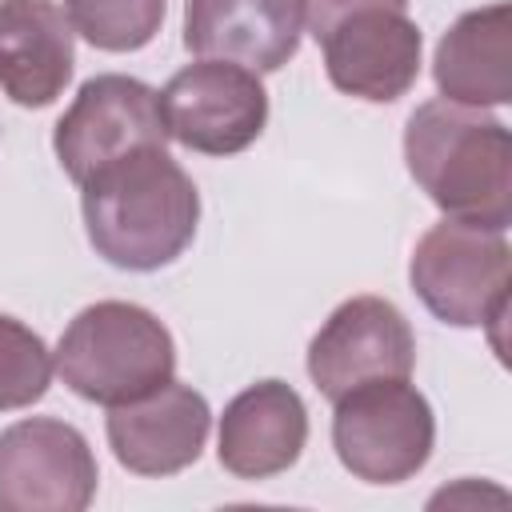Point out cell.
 <instances>
[{
	"mask_svg": "<svg viewBox=\"0 0 512 512\" xmlns=\"http://www.w3.org/2000/svg\"><path fill=\"white\" fill-rule=\"evenodd\" d=\"M76 36L100 52H136L156 40L164 0H60Z\"/></svg>",
	"mask_w": 512,
	"mask_h": 512,
	"instance_id": "16",
	"label": "cell"
},
{
	"mask_svg": "<svg viewBox=\"0 0 512 512\" xmlns=\"http://www.w3.org/2000/svg\"><path fill=\"white\" fill-rule=\"evenodd\" d=\"M164 144L168 128L160 116V92L124 72L84 80L52 132V152L76 188L120 156Z\"/></svg>",
	"mask_w": 512,
	"mask_h": 512,
	"instance_id": "6",
	"label": "cell"
},
{
	"mask_svg": "<svg viewBox=\"0 0 512 512\" xmlns=\"http://www.w3.org/2000/svg\"><path fill=\"white\" fill-rule=\"evenodd\" d=\"M364 8H404L408 12V0H304V24L320 40L336 20L364 12Z\"/></svg>",
	"mask_w": 512,
	"mask_h": 512,
	"instance_id": "18",
	"label": "cell"
},
{
	"mask_svg": "<svg viewBox=\"0 0 512 512\" xmlns=\"http://www.w3.org/2000/svg\"><path fill=\"white\" fill-rule=\"evenodd\" d=\"M320 48L332 88L368 104L408 96L424 64V36L404 8L352 12L320 36Z\"/></svg>",
	"mask_w": 512,
	"mask_h": 512,
	"instance_id": "10",
	"label": "cell"
},
{
	"mask_svg": "<svg viewBox=\"0 0 512 512\" xmlns=\"http://www.w3.org/2000/svg\"><path fill=\"white\" fill-rule=\"evenodd\" d=\"M332 448L344 472L364 484L412 480L436 444V416L408 380H372L332 400Z\"/></svg>",
	"mask_w": 512,
	"mask_h": 512,
	"instance_id": "5",
	"label": "cell"
},
{
	"mask_svg": "<svg viewBox=\"0 0 512 512\" xmlns=\"http://www.w3.org/2000/svg\"><path fill=\"white\" fill-rule=\"evenodd\" d=\"M404 164L416 188L448 216L508 232L512 136L484 108L424 100L404 124Z\"/></svg>",
	"mask_w": 512,
	"mask_h": 512,
	"instance_id": "2",
	"label": "cell"
},
{
	"mask_svg": "<svg viewBox=\"0 0 512 512\" xmlns=\"http://www.w3.org/2000/svg\"><path fill=\"white\" fill-rule=\"evenodd\" d=\"M76 68V32L56 0H0V92L20 108H48Z\"/></svg>",
	"mask_w": 512,
	"mask_h": 512,
	"instance_id": "14",
	"label": "cell"
},
{
	"mask_svg": "<svg viewBox=\"0 0 512 512\" xmlns=\"http://www.w3.org/2000/svg\"><path fill=\"white\" fill-rule=\"evenodd\" d=\"M52 372V352L40 332L0 312V412H20L44 400Z\"/></svg>",
	"mask_w": 512,
	"mask_h": 512,
	"instance_id": "17",
	"label": "cell"
},
{
	"mask_svg": "<svg viewBox=\"0 0 512 512\" xmlns=\"http://www.w3.org/2000/svg\"><path fill=\"white\" fill-rule=\"evenodd\" d=\"M308 444V408L284 380H256L224 404L216 460L236 480H272L288 472Z\"/></svg>",
	"mask_w": 512,
	"mask_h": 512,
	"instance_id": "13",
	"label": "cell"
},
{
	"mask_svg": "<svg viewBox=\"0 0 512 512\" xmlns=\"http://www.w3.org/2000/svg\"><path fill=\"white\" fill-rule=\"evenodd\" d=\"M92 252L124 272H156L188 252L200 224V192L168 148H140L80 184Z\"/></svg>",
	"mask_w": 512,
	"mask_h": 512,
	"instance_id": "1",
	"label": "cell"
},
{
	"mask_svg": "<svg viewBox=\"0 0 512 512\" xmlns=\"http://www.w3.org/2000/svg\"><path fill=\"white\" fill-rule=\"evenodd\" d=\"M304 0H184V48L196 60H228L276 72L300 52Z\"/></svg>",
	"mask_w": 512,
	"mask_h": 512,
	"instance_id": "12",
	"label": "cell"
},
{
	"mask_svg": "<svg viewBox=\"0 0 512 512\" xmlns=\"http://www.w3.org/2000/svg\"><path fill=\"white\" fill-rule=\"evenodd\" d=\"M440 100L500 108L512 100V4L496 0L452 20L432 56Z\"/></svg>",
	"mask_w": 512,
	"mask_h": 512,
	"instance_id": "15",
	"label": "cell"
},
{
	"mask_svg": "<svg viewBox=\"0 0 512 512\" xmlns=\"http://www.w3.org/2000/svg\"><path fill=\"white\" fill-rule=\"evenodd\" d=\"M416 368V336L408 316L384 296H352L320 324L308 344V376L320 396L340 400L344 392L372 380H408Z\"/></svg>",
	"mask_w": 512,
	"mask_h": 512,
	"instance_id": "9",
	"label": "cell"
},
{
	"mask_svg": "<svg viewBox=\"0 0 512 512\" xmlns=\"http://www.w3.org/2000/svg\"><path fill=\"white\" fill-rule=\"evenodd\" d=\"M212 428V408L204 392L180 384L176 376L156 392L108 408V448L132 476H176L200 460Z\"/></svg>",
	"mask_w": 512,
	"mask_h": 512,
	"instance_id": "11",
	"label": "cell"
},
{
	"mask_svg": "<svg viewBox=\"0 0 512 512\" xmlns=\"http://www.w3.org/2000/svg\"><path fill=\"white\" fill-rule=\"evenodd\" d=\"M96 484V452L76 424L28 416L0 432V512H84Z\"/></svg>",
	"mask_w": 512,
	"mask_h": 512,
	"instance_id": "7",
	"label": "cell"
},
{
	"mask_svg": "<svg viewBox=\"0 0 512 512\" xmlns=\"http://www.w3.org/2000/svg\"><path fill=\"white\" fill-rule=\"evenodd\" d=\"M408 280L436 320L452 328H500L512 288L508 236L444 216L416 240Z\"/></svg>",
	"mask_w": 512,
	"mask_h": 512,
	"instance_id": "4",
	"label": "cell"
},
{
	"mask_svg": "<svg viewBox=\"0 0 512 512\" xmlns=\"http://www.w3.org/2000/svg\"><path fill=\"white\" fill-rule=\"evenodd\" d=\"M168 140L200 156H236L268 124V92L256 72L228 60L184 64L160 92Z\"/></svg>",
	"mask_w": 512,
	"mask_h": 512,
	"instance_id": "8",
	"label": "cell"
},
{
	"mask_svg": "<svg viewBox=\"0 0 512 512\" xmlns=\"http://www.w3.org/2000/svg\"><path fill=\"white\" fill-rule=\"evenodd\" d=\"M52 368L80 400L120 408L176 376V344L156 312L132 300H96L68 320Z\"/></svg>",
	"mask_w": 512,
	"mask_h": 512,
	"instance_id": "3",
	"label": "cell"
}]
</instances>
